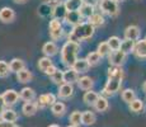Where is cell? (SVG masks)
Returning a JSON list of instances; mask_svg holds the SVG:
<instances>
[{"instance_id": "cell-1", "label": "cell", "mask_w": 146, "mask_h": 127, "mask_svg": "<svg viewBox=\"0 0 146 127\" xmlns=\"http://www.w3.org/2000/svg\"><path fill=\"white\" fill-rule=\"evenodd\" d=\"M108 80H107L104 88H103V94L104 95H113L121 89L122 85V80H123V71L121 67L117 66H111L108 69Z\"/></svg>"}, {"instance_id": "cell-2", "label": "cell", "mask_w": 146, "mask_h": 127, "mask_svg": "<svg viewBox=\"0 0 146 127\" xmlns=\"http://www.w3.org/2000/svg\"><path fill=\"white\" fill-rule=\"evenodd\" d=\"M80 51V45L67 41L61 49V61L66 67L71 69L75 61L78 60V53Z\"/></svg>"}, {"instance_id": "cell-3", "label": "cell", "mask_w": 146, "mask_h": 127, "mask_svg": "<svg viewBox=\"0 0 146 127\" xmlns=\"http://www.w3.org/2000/svg\"><path fill=\"white\" fill-rule=\"evenodd\" d=\"M94 31H95V28L92 24H89L88 22H86V23L81 22L80 24L75 25V27L72 28L71 32L74 33V36L79 39V42H80V41H84V39H89L90 37H93Z\"/></svg>"}, {"instance_id": "cell-4", "label": "cell", "mask_w": 146, "mask_h": 127, "mask_svg": "<svg viewBox=\"0 0 146 127\" xmlns=\"http://www.w3.org/2000/svg\"><path fill=\"white\" fill-rule=\"evenodd\" d=\"M99 8L108 17H117L119 13L118 3L114 0H99Z\"/></svg>"}, {"instance_id": "cell-5", "label": "cell", "mask_w": 146, "mask_h": 127, "mask_svg": "<svg viewBox=\"0 0 146 127\" xmlns=\"http://www.w3.org/2000/svg\"><path fill=\"white\" fill-rule=\"evenodd\" d=\"M48 29H50V37L53 41H57V39L62 37V23H61V21L52 19L48 24Z\"/></svg>"}, {"instance_id": "cell-6", "label": "cell", "mask_w": 146, "mask_h": 127, "mask_svg": "<svg viewBox=\"0 0 146 127\" xmlns=\"http://www.w3.org/2000/svg\"><path fill=\"white\" fill-rule=\"evenodd\" d=\"M126 56H127V55H125V53H123L121 50L111 51V53L108 55L109 64H111L112 66L121 67V65L125 64V61H126Z\"/></svg>"}, {"instance_id": "cell-7", "label": "cell", "mask_w": 146, "mask_h": 127, "mask_svg": "<svg viewBox=\"0 0 146 127\" xmlns=\"http://www.w3.org/2000/svg\"><path fill=\"white\" fill-rule=\"evenodd\" d=\"M1 97H3V99H4L5 106L10 107V106H14V104L18 102L19 93L17 92V90H14V89H8V90H5V92L3 93Z\"/></svg>"}, {"instance_id": "cell-8", "label": "cell", "mask_w": 146, "mask_h": 127, "mask_svg": "<svg viewBox=\"0 0 146 127\" xmlns=\"http://www.w3.org/2000/svg\"><path fill=\"white\" fill-rule=\"evenodd\" d=\"M67 14V10L65 8V4L64 3H57L55 7L52 8L51 10V15H52V19H57V21H61V19H65Z\"/></svg>"}, {"instance_id": "cell-9", "label": "cell", "mask_w": 146, "mask_h": 127, "mask_svg": "<svg viewBox=\"0 0 146 127\" xmlns=\"http://www.w3.org/2000/svg\"><path fill=\"white\" fill-rule=\"evenodd\" d=\"M56 102V97L52 94V93H46V94H42L40 95L38 100L36 102L37 103L38 108H46L48 106H52L53 103Z\"/></svg>"}, {"instance_id": "cell-10", "label": "cell", "mask_w": 146, "mask_h": 127, "mask_svg": "<svg viewBox=\"0 0 146 127\" xmlns=\"http://www.w3.org/2000/svg\"><path fill=\"white\" fill-rule=\"evenodd\" d=\"M15 18V13L12 8L9 7H4L0 9V21L3 23H12Z\"/></svg>"}, {"instance_id": "cell-11", "label": "cell", "mask_w": 146, "mask_h": 127, "mask_svg": "<svg viewBox=\"0 0 146 127\" xmlns=\"http://www.w3.org/2000/svg\"><path fill=\"white\" fill-rule=\"evenodd\" d=\"M133 53L137 59H146V38L140 39L135 43Z\"/></svg>"}, {"instance_id": "cell-12", "label": "cell", "mask_w": 146, "mask_h": 127, "mask_svg": "<svg viewBox=\"0 0 146 127\" xmlns=\"http://www.w3.org/2000/svg\"><path fill=\"white\" fill-rule=\"evenodd\" d=\"M140 37V28L137 25H128L125 29V39H131L136 42Z\"/></svg>"}, {"instance_id": "cell-13", "label": "cell", "mask_w": 146, "mask_h": 127, "mask_svg": "<svg viewBox=\"0 0 146 127\" xmlns=\"http://www.w3.org/2000/svg\"><path fill=\"white\" fill-rule=\"evenodd\" d=\"M71 69H74L78 74H84V72H86L90 69V65H89V63L85 59H78V60L75 61V64L72 65Z\"/></svg>"}, {"instance_id": "cell-14", "label": "cell", "mask_w": 146, "mask_h": 127, "mask_svg": "<svg viewBox=\"0 0 146 127\" xmlns=\"http://www.w3.org/2000/svg\"><path fill=\"white\" fill-rule=\"evenodd\" d=\"M72 93H74V88H72L71 84L64 83V84H61V85L58 86L57 95H58L60 98H64V99H66V98H70V97H71Z\"/></svg>"}, {"instance_id": "cell-15", "label": "cell", "mask_w": 146, "mask_h": 127, "mask_svg": "<svg viewBox=\"0 0 146 127\" xmlns=\"http://www.w3.org/2000/svg\"><path fill=\"white\" fill-rule=\"evenodd\" d=\"M42 52L44 53L46 57H52V56H55L58 52V47L55 42H51V41L46 42L43 45V47H42Z\"/></svg>"}, {"instance_id": "cell-16", "label": "cell", "mask_w": 146, "mask_h": 127, "mask_svg": "<svg viewBox=\"0 0 146 127\" xmlns=\"http://www.w3.org/2000/svg\"><path fill=\"white\" fill-rule=\"evenodd\" d=\"M64 21L66 22L67 24H70V25H78V24H80L81 23V17H80V14L79 12H67L66 14V17H65V19Z\"/></svg>"}, {"instance_id": "cell-17", "label": "cell", "mask_w": 146, "mask_h": 127, "mask_svg": "<svg viewBox=\"0 0 146 127\" xmlns=\"http://www.w3.org/2000/svg\"><path fill=\"white\" fill-rule=\"evenodd\" d=\"M37 109H38V107H37L36 102H26V103L23 104V107H22V112H23V114L27 116V117L36 114Z\"/></svg>"}, {"instance_id": "cell-18", "label": "cell", "mask_w": 146, "mask_h": 127, "mask_svg": "<svg viewBox=\"0 0 146 127\" xmlns=\"http://www.w3.org/2000/svg\"><path fill=\"white\" fill-rule=\"evenodd\" d=\"M78 86H79L80 89L83 90H92V88H93L94 83H93V79L90 78V76H83V78L78 79Z\"/></svg>"}, {"instance_id": "cell-19", "label": "cell", "mask_w": 146, "mask_h": 127, "mask_svg": "<svg viewBox=\"0 0 146 127\" xmlns=\"http://www.w3.org/2000/svg\"><path fill=\"white\" fill-rule=\"evenodd\" d=\"M78 79H79V74L74 69H67L66 71H64V83L72 85V83H76Z\"/></svg>"}, {"instance_id": "cell-20", "label": "cell", "mask_w": 146, "mask_h": 127, "mask_svg": "<svg viewBox=\"0 0 146 127\" xmlns=\"http://www.w3.org/2000/svg\"><path fill=\"white\" fill-rule=\"evenodd\" d=\"M19 98L24 102H33V99L36 98V92L32 88H23L19 93Z\"/></svg>"}, {"instance_id": "cell-21", "label": "cell", "mask_w": 146, "mask_h": 127, "mask_svg": "<svg viewBox=\"0 0 146 127\" xmlns=\"http://www.w3.org/2000/svg\"><path fill=\"white\" fill-rule=\"evenodd\" d=\"M95 121H97V117L93 112L90 111H84L81 113V123L85 126H90V125H94Z\"/></svg>"}, {"instance_id": "cell-22", "label": "cell", "mask_w": 146, "mask_h": 127, "mask_svg": "<svg viewBox=\"0 0 146 127\" xmlns=\"http://www.w3.org/2000/svg\"><path fill=\"white\" fill-rule=\"evenodd\" d=\"M9 69H10V72H19L21 70L26 69V64H24L23 60L21 59H13L12 61L9 63Z\"/></svg>"}, {"instance_id": "cell-23", "label": "cell", "mask_w": 146, "mask_h": 127, "mask_svg": "<svg viewBox=\"0 0 146 127\" xmlns=\"http://www.w3.org/2000/svg\"><path fill=\"white\" fill-rule=\"evenodd\" d=\"M17 118H18V114H17V112L12 108L4 109V112H3V114H1V120L5 121V122H9V123H14L17 121Z\"/></svg>"}, {"instance_id": "cell-24", "label": "cell", "mask_w": 146, "mask_h": 127, "mask_svg": "<svg viewBox=\"0 0 146 127\" xmlns=\"http://www.w3.org/2000/svg\"><path fill=\"white\" fill-rule=\"evenodd\" d=\"M64 4H65V8L67 12H79L80 7L84 3H83V0H66Z\"/></svg>"}, {"instance_id": "cell-25", "label": "cell", "mask_w": 146, "mask_h": 127, "mask_svg": "<svg viewBox=\"0 0 146 127\" xmlns=\"http://www.w3.org/2000/svg\"><path fill=\"white\" fill-rule=\"evenodd\" d=\"M98 98H99V94H98L97 92H93V90H88V92H85V94H84L83 100L85 102L86 104H89V106H94Z\"/></svg>"}, {"instance_id": "cell-26", "label": "cell", "mask_w": 146, "mask_h": 127, "mask_svg": "<svg viewBox=\"0 0 146 127\" xmlns=\"http://www.w3.org/2000/svg\"><path fill=\"white\" fill-rule=\"evenodd\" d=\"M135 43H136V42H135V41H131V39H123V41L121 42L119 50L122 51L125 55H127V53H130V52H133Z\"/></svg>"}, {"instance_id": "cell-27", "label": "cell", "mask_w": 146, "mask_h": 127, "mask_svg": "<svg viewBox=\"0 0 146 127\" xmlns=\"http://www.w3.org/2000/svg\"><path fill=\"white\" fill-rule=\"evenodd\" d=\"M66 111V106L62 103V102H55V103L51 106V112L55 116L60 117V116H64Z\"/></svg>"}, {"instance_id": "cell-28", "label": "cell", "mask_w": 146, "mask_h": 127, "mask_svg": "<svg viewBox=\"0 0 146 127\" xmlns=\"http://www.w3.org/2000/svg\"><path fill=\"white\" fill-rule=\"evenodd\" d=\"M94 107H95V109H97L98 112H104V111L108 109L109 103H108V100H107L106 97H103V95H99V98H98L97 102H95Z\"/></svg>"}, {"instance_id": "cell-29", "label": "cell", "mask_w": 146, "mask_h": 127, "mask_svg": "<svg viewBox=\"0 0 146 127\" xmlns=\"http://www.w3.org/2000/svg\"><path fill=\"white\" fill-rule=\"evenodd\" d=\"M17 79H18L19 83H23V84L29 83L31 79H32V72L27 69H23L19 72H17Z\"/></svg>"}, {"instance_id": "cell-30", "label": "cell", "mask_w": 146, "mask_h": 127, "mask_svg": "<svg viewBox=\"0 0 146 127\" xmlns=\"http://www.w3.org/2000/svg\"><path fill=\"white\" fill-rule=\"evenodd\" d=\"M79 14H80L81 19H83V18L89 19V18H90V17L94 14V8L90 7V5L83 4V5L80 7V9H79Z\"/></svg>"}, {"instance_id": "cell-31", "label": "cell", "mask_w": 146, "mask_h": 127, "mask_svg": "<svg viewBox=\"0 0 146 127\" xmlns=\"http://www.w3.org/2000/svg\"><path fill=\"white\" fill-rule=\"evenodd\" d=\"M89 24H92L93 27H100V25H103L104 24V17L103 15H100V14H98V13H94L93 15L89 18V22H88Z\"/></svg>"}, {"instance_id": "cell-32", "label": "cell", "mask_w": 146, "mask_h": 127, "mask_svg": "<svg viewBox=\"0 0 146 127\" xmlns=\"http://www.w3.org/2000/svg\"><path fill=\"white\" fill-rule=\"evenodd\" d=\"M85 60L88 61L90 66H95V65H98V64L100 63L102 57H100V55L97 52V51H94V52H89L88 55H86Z\"/></svg>"}, {"instance_id": "cell-33", "label": "cell", "mask_w": 146, "mask_h": 127, "mask_svg": "<svg viewBox=\"0 0 146 127\" xmlns=\"http://www.w3.org/2000/svg\"><path fill=\"white\" fill-rule=\"evenodd\" d=\"M122 99L123 102L130 104L133 99H136V94H135V90L133 89H125L122 92Z\"/></svg>"}, {"instance_id": "cell-34", "label": "cell", "mask_w": 146, "mask_h": 127, "mask_svg": "<svg viewBox=\"0 0 146 127\" xmlns=\"http://www.w3.org/2000/svg\"><path fill=\"white\" fill-rule=\"evenodd\" d=\"M50 78H51L52 83L57 84L58 86H60L61 84H64V71H61V70H56Z\"/></svg>"}, {"instance_id": "cell-35", "label": "cell", "mask_w": 146, "mask_h": 127, "mask_svg": "<svg viewBox=\"0 0 146 127\" xmlns=\"http://www.w3.org/2000/svg\"><path fill=\"white\" fill-rule=\"evenodd\" d=\"M107 43H108L111 51H117V50H119V47H121V39L117 37V36H112V37L107 41Z\"/></svg>"}, {"instance_id": "cell-36", "label": "cell", "mask_w": 146, "mask_h": 127, "mask_svg": "<svg viewBox=\"0 0 146 127\" xmlns=\"http://www.w3.org/2000/svg\"><path fill=\"white\" fill-rule=\"evenodd\" d=\"M130 109L135 113H140V112L144 109V103L141 99H133L130 103Z\"/></svg>"}, {"instance_id": "cell-37", "label": "cell", "mask_w": 146, "mask_h": 127, "mask_svg": "<svg viewBox=\"0 0 146 127\" xmlns=\"http://www.w3.org/2000/svg\"><path fill=\"white\" fill-rule=\"evenodd\" d=\"M97 52L100 55V57H103V56H108L109 53H111V49H109V46H108L107 42H100V43L98 45Z\"/></svg>"}, {"instance_id": "cell-38", "label": "cell", "mask_w": 146, "mask_h": 127, "mask_svg": "<svg viewBox=\"0 0 146 127\" xmlns=\"http://www.w3.org/2000/svg\"><path fill=\"white\" fill-rule=\"evenodd\" d=\"M69 121H70V123H71L72 126H79L81 123V112L74 111L71 114H70Z\"/></svg>"}, {"instance_id": "cell-39", "label": "cell", "mask_w": 146, "mask_h": 127, "mask_svg": "<svg viewBox=\"0 0 146 127\" xmlns=\"http://www.w3.org/2000/svg\"><path fill=\"white\" fill-rule=\"evenodd\" d=\"M51 65H53L52 61H51V59H50V57H46V56L38 60V67H40V69H41L43 72L46 71V70L48 69Z\"/></svg>"}, {"instance_id": "cell-40", "label": "cell", "mask_w": 146, "mask_h": 127, "mask_svg": "<svg viewBox=\"0 0 146 127\" xmlns=\"http://www.w3.org/2000/svg\"><path fill=\"white\" fill-rule=\"evenodd\" d=\"M10 72L9 64L4 60H0V78H7Z\"/></svg>"}, {"instance_id": "cell-41", "label": "cell", "mask_w": 146, "mask_h": 127, "mask_svg": "<svg viewBox=\"0 0 146 127\" xmlns=\"http://www.w3.org/2000/svg\"><path fill=\"white\" fill-rule=\"evenodd\" d=\"M83 3L84 4H86V5H90V7H95V5H98L99 4V0H83Z\"/></svg>"}, {"instance_id": "cell-42", "label": "cell", "mask_w": 146, "mask_h": 127, "mask_svg": "<svg viewBox=\"0 0 146 127\" xmlns=\"http://www.w3.org/2000/svg\"><path fill=\"white\" fill-rule=\"evenodd\" d=\"M56 70H57V67H56L55 65H51V66H50L48 69H47L46 71H44V74H46V75H48V76H51V75L53 74V72L56 71Z\"/></svg>"}, {"instance_id": "cell-43", "label": "cell", "mask_w": 146, "mask_h": 127, "mask_svg": "<svg viewBox=\"0 0 146 127\" xmlns=\"http://www.w3.org/2000/svg\"><path fill=\"white\" fill-rule=\"evenodd\" d=\"M4 109H5V103H4V99H3V97L0 95V117H1Z\"/></svg>"}, {"instance_id": "cell-44", "label": "cell", "mask_w": 146, "mask_h": 127, "mask_svg": "<svg viewBox=\"0 0 146 127\" xmlns=\"http://www.w3.org/2000/svg\"><path fill=\"white\" fill-rule=\"evenodd\" d=\"M10 126H12V123H9V122H5V121L0 120V127H10Z\"/></svg>"}, {"instance_id": "cell-45", "label": "cell", "mask_w": 146, "mask_h": 127, "mask_svg": "<svg viewBox=\"0 0 146 127\" xmlns=\"http://www.w3.org/2000/svg\"><path fill=\"white\" fill-rule=\"evenodd\" d=\"M46 4H57V3H60V0H43Z\"/></svg>"}, {"instance_id": "cell-46", "label": "cell", "mask_w": 146, "mask_h": 127, "mask_svg": "<svg viewBox=\"0 0 146 127\" xmlns=\"http://www.w3.org/2000/svg\"><path fill=\"white\" fill-rule=\"evenodd\" d=\"M15 3H18V4H23V3H26L27 0H14Z\"/></svg>"}, {"instance_id": "cell-47", "label": "cell", "mask_w": 146, "mask_h": 127, "mask_svg": "<svg viewBox=\"0 0 146 127\" xmlns=\"http://www.w3.org/2000/svg\"><path fill=\"white\" fill-rule=\"evenodd\" d=\"M142 89H144V92L146 93V81H145V83H144V85H142Z\"/></svg>"}, {"instance_id": "cell-48", "label": "cell", "mask_w": 146, "mask_h": 127, "mask_svg": "<svg viewBox=\"0 0 146 127\" xmlns=\"http://www.w3.org/2000/svg\"><path fill=\"white\" fill-rule=\"evenodd\" d=\"M48 127H60V126H57V125H50Z\"/></svg>"}, {"instance_id": "cell-49", "label": "cell", "mask_w": 146, "mask_h": 127, "mask_svg": "<svg viewBox=\"0 0 146 127\" xmlns=\"http://www.w3.org/2000/svg\"><path fill=\"white\" fill-rule=\"evenodd\" d=\"M10 127H19V126H17V125H14V123H12V126Z\"/></svg>"}, {"instance_id": "cell-50", "label": "cell", "mask_w": 146, "mask_h": 127, "mask_svg": "<svg viewBox=\"0 0 146 127\" xmlns=\"http://www.w3.org/2000/svg\"><path fill=\"white\" fill-rule=\"evenodd\" d=\"M114 1H117V3H119V1H123V0H114Z\"/></svg>"}, {"instance_id": "cell-51", "label": "cell", "mask_w": 146, "mask_h": 127, "mask_svg": "<svg viewBox=\"0 0 146 127\" xmlns=\"http://www.w3.org/2000/svg\"><path fill=\"white\" fill-rule=\"evenodd\" d=\"M67 127H79V126H72V125H71V126H67Z\"/></svg>"}]
</instances>
